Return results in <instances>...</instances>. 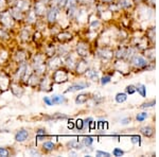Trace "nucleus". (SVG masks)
Segmentation results:
<instances>
[{
  "mask_svg": "<svg viewBox=\"0 0 159 157\" xmlns=\"http://www.w3.org/2000/svg\"><path fill=\"white\" fill-rule=\"evenodd\" d=\"M63 11V9L56 7V6H50L48 7L47 13H46V22H47L48 27L51 28L53 25H57L58 18L61 16V13Z\"/></svg>",
  "mask_w": 159,
  "mask_h": 157,
  "instance_id": "f257e3e1",
  "label": "nucleus"
},
{
  "mask_svg": "<svg viewBox=\"0 0 159 157\" xmlns=\"http://www.w3.org/2000/svg\"><path fill=\"white\" fill-rule=\"evenodd\" d=\"M51 78H52L53 83L55 84H63L69 81V76H70V71L67 68H65L64 66L60 67V68L53 70L52 72H50Z\"/></svg>",
  "mask_w": 159,
  "mask_h": 157,
  "instance_id": "f03ea898",
  "label": "nucleus"
},
{
  "mask_svg": "<svg viewBox=\"0 0 159 157\" xmlns=\"http://www.w3.org/2000/svg\"><path fill=\"white\" fill-rule=\"evenodd\" d=\"M53 85H54V83H53L52 78H51V74L50 72H47L46 74L40 76V81L37 88L39 91L50 92L53 89Z\"/></svg>",
  "mask_w": 159,
  "mask_h": 157,
  "instance_id": "7ed1b4c3",
  "label": "nucleus"
},
{
  "mask_svg": "<svg viewBox=\"0 0 159 157\" xmlns=\"http://www.w3.org/2000/svg\"><path fill=\"white\" fill-rule=\"evenodd\" d=\"M17 22L15 21L14 18L11 16V14L9 13V10L6 12L0 13V25L3 27L4 29L11 31L14 29V27L16 25Z\"/></svg>",
  "mask_w": 159,
  "mask_h": 157,
  "instance_id": "20e7f679",
  "label": "nucleus"
},
{
  "mask_svg": "<svg viewBox=\"0 0 159 157\" xmlns=\"http://www.w3.org/2000/svg\"><path fill=\"white\" fill-rule=\"evenodd\" d=\"M30 58H31V55H29V52L25 51V49H17V50L14 51L13 54L11 55V60L13 61V63H15L16 65L30 61Z\"/></svg>",
  "mask_w": 159,
  "mask_h": 157,
  "instance_id": "39448f33",
  "label": "nucleus"
},
{
  "mask_svg": "<svg viewBox=\"0 0 159 157\" xmlns=\"http://www.w3.org/2000/svg\"><path fill=\"white\" fill-rule=\"evenodd\" d=\"M46 63H47L48 71H50V72H52V71L55 70V69H57V68H60V67L64 66L63 58H61V56L57 55V54H54L53 56L47 58V61H46Z\"/></svg>",
  "mask_w": 159,
  "mask_h": 157,
  "instance_id": "423d86ee",
  "label": "nucleus"
},
{
  "mask_svg": "<svg viewBox=\"0 0 159 157\" xmlns=\"http://www.w3.org/2000/svg\"><path fill=\"white\" fill-rule=\"evenodd\" d=\"M48 7H48L43 1H42V0H34V1H33L32 9L34 10L35 14L37 15L38 18H45Z\"/></svg>",
  "mask_w": 159,
  "mask_h": 157,
  "instance_id": "0eeeda50",
  "label": "nucleus"
},
{
  "mask_svg": "<svg viewBox=\"0 0 159 157\" xmlns=\"http://www.w3.org/2000/svg\"><path fill=\"white\" fill-rule=\"evenodd\" d=\"M9 89L16 98H21L25 94V85L17 81H11Z\"/></svg>",
  "mask_w": 159,
  "mask_h": 157,
  "instance_id": "6e6552de",
  "label": "nucleus"
},
{
  "mask_svg": "<svg viewBox=\"0 0 159 157\" xmlns=\"http://www.w3.org/2000/svg\"><path fill=\"white\" fill-rule=\"evenodd\" d=\"M11 81H12L11 73L7 72V71L0 70V90L2 92L9 90V86Z\"/></svg>",
  "mask_w": 159,
  "mask_h": 157,
  "instance_id": "1a4fd4ad",
  "label": "nucleus"
},
{
  "mask_svg": "<svg viewBox=\"0 0 159 157\" xmlns=\"http://www.w3.org/2000/svg\"><path fill=\"white\" fill-rule=\"evenodd\" d=\"M72 38H73V34L70 31H67V30H61L55 34L56 42H58L60 44H67L70 42Z\"/></svg>",
  "mask_w": 159,
  "mask_h": 157,
  "instance_id": "9d476101",
  "label": "nucleus"
},
{
  "mask_svg": "<svg viewBox=\"0 0 159 157\" xmlns=\"http://www.w3.org/2000/svg\"><path fill=\"white\" fill-rule=\"evenodd\" d=\"M9 13L11 14V16L14 18L15 21L17 24H22L25 21V13L22 12L21 10H19L18 7H10L9 9Z\"/></svg>",
  "mask_w": 159,
  "mask_h": 157,
  "instance_id": "9b49d317",
  "label": "nucleus"
},
{
  "mask_svg": "<svg viewBox=\"0 0 159 157\" xmlns=\"http://www.w3.org/2000/svg\"><path fill=\"white\" fill-rule=\"evenodd\" d=\"M40 18H38L37 15L35 14L34 10L31 7L30 10H28L27 12H25V21L24 24L25 25H29L31 27H33V25H36V22L39 20Z\"/></svg>",
  "mask_w": 159,
  "mask_h": 157,
  "instance_id": "f8f14e48",
  "label": "nucleus"
},
{
  "mask_svg": "<svg viewBox=\"0 0 159 157\" xmlns=\"http://www.w3.org/2000/svg\"><path fill=\"white\" fill-rule=\"evenodd\" d=\"M75 53L79 58H85L86 56L89 55V47L85 42H80L78 43L75 47Z\"/></svg>",
  "mask_w": 159,
  "mask_h": 157,
  "instance_id": "ddd939ff",
  "label": "nucleus"
},
{
  "mask_svg": "<svg viewBox=\"0 0 159 157\" xmlns=\"http://www.w3.org/2000/svg\"><path fill=\"white\" fill-rule=\"evenodd\" d=\"M30 27L31 25H25V27L21 28V30H20L19 32V38L21 39V42L24 43H28L30 42L31 39H32V32H31L30 30Z\"/></svg>",
  "mask_w": 159,
  "mask_h": 157,
  "instance_id": "4468645a",
  "label": "nucleus"
},
{
  "mask_svg": "<svg viewBox=\"0 0 159 157\" xmlns=\"http://www.w3.org/2000/svg\"><path fill=\"white\" fill-rule=\"evenodd\" d=\"M88 69V63L85 58H80L78 62L75 64V67H74V71L79 74H84Z\"/></svg>",
  "mask_w": 159,
  "mask_h": 157,
  "instance_id": "2eb2a0df",
  "label": "nucleus"
},
{
  "mask_svg": "<svg viewBox=\"0 0 159 157\" xmlns=\"http://www.w3.org/2000/svg\"><path fill=\"white\" fill-rule=\"evenodd\" d=\"M29 138H30V132L28 130H25V128H21V130L17 131L14 136L15 141L19 143H22L25 141L29 140Z\"/></svg>",
  "mask_w": 159,
  "mask_h": 157,
  "instance_id": "dca6fc26",
  "label": "nucleus"
},
{
  "mask_svg": "<svg viewBox=\"0 0 159 157\" xmlns=\"http://www.w3.org/2000/svg\"><path fill=\"white\" fill-rule=\"evenodd\" d=\"M39 81H40V76H38V74L32 72V73H31V76L28 78L25 86L31 87V88H37L38 84H39Z\"/></svg>",
  "mask_w": 159,
  "mask_h": 157,
  "instance_id": "f3484780",
  "label": "nucleus"
},
{
  "mask_svg": "<svg viewBox=\"0 0 159 157\" xmlns=\"http://www.w3.org/2000/svg\"><path fill=\"white\" fill-rule=\"evenodd\" d=\"M87 87H89V83H87V82H80V83H73V84H71L67 89H66L65 92L67 94V92L80 91V90H83V89L87 88Z\"/></svg>",
  "mask_w": 159,
  "mask_h": 157,
  "instance_id": "a211bd4d",
  "label": "nucleus"
},
{
  "mask_svg": "<svg viewBox=\"0 0 159 157\" xmlns=\"http://www.w3.org/2000/svg\"><path fill=\"white\" fill-rule=\"evenodd\" d=\"M130 64L137 68H143L148 65V61L140 55H133L130 58Z\"/></svg>",
  "mask_w": 159,
  "mask_h": 157,
  "instance_id": "6ab92c4d",
  "label": "nucleus"
},
{
  "mask_svg": "<svg viewBox=\"0 0 159 157\" xmlns=\"http://www.w3.org/2000/svg\"><path fill=\"white\" fill-rule=\"evenodd\" d=\"M33 0H17L15 7H18L19 10H21L22 12H27L28 10H30L32 7Z\"/></svg>",
  "mask_w": 159,
  "mask_h": 157,
  "instance_id": "aec40b11",
  "label": "nucleus"
},
{
  "mask_svg": "<svg viewBox=\"0 0 159 157\" xmlns=\"http://www.w3.org/2000/svg\"><path fill=\"white\" fill-rule=\"evenodd\" d=\"M55 149H56L55 142H53V141H51V140L43 141L42 145V153H45V154L52 153Z\"/></svg>",
  "mask_w": 159,
  "mask_h": 157,
  "instance_id": "412c9836",
  "label": "nucleus"
},
{
  "mask_svg": "<svg viewBox=\"0 0 159 157\" xmlns=\"http://www.w3.org/2000/svg\"><path fill=\"white\" fill-rule=\"evenodd\" d=\"M66 146H67L68 149H70V150H83V148L85 145L82 143V141H79L76 140V139H72V140L68 141L67 143H66Z\"/></svg>",
  "mask_w": 159,
  "mask_h": 157,
  "instance_id": "4be33fe9",
  "label": "nucleus"
},
{
  "mask_svg": "<svg viewBox=\"0 0 159 157\" xmlns=\"http://www.w3.org/2000/svg\"><path fill=\"white\" fill-rule=\"evenodd\" d=\"M112 51L109 50V49L107 48H102L98 50V52H97V55L99 56V58H103V60H110V58H112Z\"/></svg>",
  "mask_w": 159,
  "mask_h": 157,
  "instance_id": "5701e85b",
  "label": "nucleus"
},
{
  "mask_svg": "<svg viewBox=\"0 0 159 157\" xmlns=\"http://www.w3.org/2000/svg\"><path fill=\"white\" fill-rule=\"evenodd\" d=\"M51 98V101H52L53 105H60V104H65L67 103V98L64 95H53Z\"/></svg>",
  "mask_w": 159,
  "mask_h": 157,
  "instance_id": "b1692460",
  "label": "nucleus"
},
{
  "mask_svg": "<svg viewBox=\"0 0 159 157\" xmlns=\"http://www.w3.org/2000/svg\"><path fill=\"white\" fill-rule=\"evenodd\" d=\"M43 54H45L47 58H50V56H53L56 54V46L54 44H49V45L45 46V49H43Z\"/></svg>",
  "mask_w": 159,
  "mask_h": 157,
  "instance_id": "393cba45",
  "label": "nucleus"
},
{
  "mask_svg": "<svg viewBox=\"0 0 159 157\" xmlns=\"http://www.w3.org/2000/svg\"><path fill=\"white\" fill-rule=\"evenodd\" d=\"M11 31L4 29L3 27H0V42H9L11 39Z\"/></svg>",
  "mask_w": 159,
  "mask_h": 157,
  "instance_id": "a878e982",
  "label": "nucleus"
},
{
  "mask_svg": "<svg viewBox=\"0 0 159 157\" xmlns=\"http://www.w3.org/2000/svg\"><path fill=\"white\" fill-rule=\"evenodd\" d=\"M45 119H47V120H63V119H71V117H69V116L65 115V114H61V113H55V114H53L51 116L45 117Z\"/></svg>",
  "mask_w": 159,
  "mask_h": 157,
  "instance_id": "bb28decb",
  "label": "nucleus"
},
{
  "mask_svg": "<svg viewBox=\"0 0 159 157\" xmlns=\"http://www.w3.org/2000/svg\"><path fill=\"white\" fill-rule=\"evenodd\" d=\"M48 133L46 131V128L43 127H39L36 130V139L37 141H42V140H45L46 138H48Z\"/></svg>",
  "mask_w": 159,
  "mask_h": 157,
  "instance_id": "cd10ccee",
  "label": "nucleus"
},
{
  "mask_svg": "<svg viewBox=\"0 0 159 157\" xmlns=\"http://www.w3.org/2000/svg\"><path fill=\"white\" fill-rule=\"evenodd\" d=\"M89 99V95L87 94H82V95H79V96H76L75 98V104L76 105H82V104H85V103H87V101H88Z\"/></svg>",
  "mask_w": 159,
  "mask_h": 157,
  "instance_id": "c85d7f7f",
  "label": "nucleus"
},
{
  "mask_svg": "<svg viewBox=\"0 0 159 157\" xmlns=\"http://www.w3.org/2000/svg\"><path fill=\"white\" fill-rule=\"evenodd\" d=\"M86 76H88L91 81H99V74H98V71L94 70V69H87L86 71Z\"/></svg>",
  "mask_w": 159,
  "mask_h": 157,
  "instance_id": "c756f323",
  "label": "nucleus"
},
{
  "mask_svg": "<svg viewBox=\"0 0 159 157\" xmlns=\"http://www.w3.org/2000/svg\"><path fill=\"white\" fill-rule=\"evenodd\" d=\"M78 6H79V0H66L65 7H64L63 10H67V9H70V7H74Z\"/></svg>",
  "mask_w": 159,
  "mask_h": 157,
  "instance_id": "7c9ffc66",
  "label": "nucleus"
},
{
  "mask_svg": "<svg viewBox=\"0 0 159 157\" xmlns=\"http://www.w3.org/2000/svg\"><path fill=\"white\" fill-rule=\"evenodd\" d=\"M12 155L11 149L7 148V146H0V156L2 157H7Z\"/></svg>",
  "mask_w": 159,
  "mask_h": 157,
  "instance_id": "2f4dec72",
  "label": "nucleus"
},
{
  "mask_svg": "<svg viewBox=\"0 0 159 157\" xmlns=\"http://www.w3.org/2000/svg\"><path fill=\"white\" fill-rule=\"evenodd\" d=\"M115 99H116V102L117 103H123V102L126 101L127 96H126V94H123V92H119V94L116 95Z\"/></svg>",
  "mask_w": 159,
  "mask_h": 157,
  "instance_id": "473e14b6",
  "label": "nucleus"
},
{
  "mask_svg": "<svg viewBox=\"0 0 159 157\" xmlns=\"http://www.w3.org/2000/svg\"><path fill=\"white\" fill-rule=\"evenodd\" d=\"M141 133H142L144 136H147V137H151V136L154 134V131L151 127H144L141 128Z\"/></svg>",
  "mask_w": 159,
  "mask_h": 157,
  "instance_id": "72a5a7b5",
  "label": "nucleus"
},
{
  "mask_svg": "<svg viewBox=\"0 0 159 157\" xmlns=\"http://www.w3.org/2000/svg\"><path fill=\"white\" fill-rule=\"evenodd\" d=\"M65 2H66V0H52V1H51V6H56V7H61V9H64Z\"/></svg>",
  "mask_w": 159,
  "mask_h": 157,
  "instance_id": "f704fd0d",
  "label": "nucleus"
},
{
  "mask_svg": "<svg viewBox=\"0 0 159 157\" xmlns=\"http://www.w3.org/2000/svg\"><path fill=\"white\" fill-rule=\"evenodd\" d=\"M10 9L9 4H7V0H0V13L1 12H6Z\"/></svg>",
  "mask_w": 159,
  "mask_h": 157,
  "instance_id": "c9c22d12",
  "label": "nucleus"
},
{
  "mask_svg": "<svg viewBox=\"0 0 159 157\" xmlns=\"http://www.w3.org/2000/svg\"><path fill=\"white\" fill-rule=\"evenodd\" d=\"M145 90H147V88H145V86H144V85H142V84L138 85V86L136 87V91L139 92V94H140L142 97H145V96H147V92H145Z\"/></svg>",
  "mask_w": 159,
  "mask_h": 157,
  "instance_id": "e433bc0d",
  "label": "nucleus"
},
{
  "mask_svg": "<svg viewBox=\"0 0 159 157\" xmlns=\"http://www.w3.org/2000/svg\"><path fill=\"white\" fill-rule=\"evenodd\" d=\"M82 143L85 146H91V145L93 143V139L92 137H84L82 138Z\"/></svg>",
  "mask_w": 159,
  "mask_h": 157,
  "instance_id": "4c0bfd02",
  "label": "nucleus"
},
{
  "mask_svg": "<svg viewBox=\"0 0 159 157\" xmlns=\"http://www.w3.org/2000/svg\"><path fill=\"white\" fill-rule=\"evenodd\" d=\"M74 127L76 128L78 131H83V120L78 119L74 122Z\"/></svg>",
  "mask_w": 159,
  "mask_h": 157,
  "instance_id": "58836bf2",
  "label": "nucleus"
},
{
  "mask_svg": "<svg viewBox=\"0 0 159 157\" xmlns=\"http://www.w3.org/2000/svg\"><path fill=\"white\" fill-rule=\"evenodd\" d=\"M110 81H111V76H104L103 78L100 80L101 85H103V86H104V85H106V84H108Z\"/></svg>",
  "mask_w": 159,
  "mask_h": 157,
  "instance_id": "ea45409f",
  "label": "nucleus"
},
{
  "mask_svg": "<svg viewBox=\"0 0 159 157\" xmlns=\"http://www.w3.org/2000/svg\"><path fill=\"white\" fill-rule=\"evenodd\" d=\"M91 121H92L91 117H88V118H86L85 120H83V130H87V128H89V124H90Z\"/></svg>",
  "mask_w": 159,
  "mask_h": 157,
  "instance_id": "a19ab883",
  "label": "nucleus"
},
{
  "mask_svg": "<svg viewBox=\"0 0 159 157\" xmlns=\"http://www.w3.org/2000/svg\"><path fill=\"white\" fill-rule=\"evenodd\" d=\"M130 6V2L129 0H121L119 3V7H121V9H124V7H129Z\"/></svg>",
  "mask_w": 159,
  "mask_h": 157,
  "instance_id": "79ce46f5",
  "label": "nucleus"
},
{
  "mask_svg": "<svg viewBox=\"0 0 159 157\" xmlns=\"http://www.w3.org/2000/svg\"><path fill=\"white\" fill-rule=\"evenodd\" d=\"M125 91L129 95H133L136 91V87L134 85H129V86H126V88H125Z\"/></svg>",
  "mask_w": 159,
  "mask_h": 157,
  "instance_id": "37998d69",
  "label": "nucleus"
},
{
  "mask_svg": "<svg viewBox=\"0 0 159 157\" xmlns=\"http://www.w3.org/2000/svg\"><path fill=\"white\" fill-rule=\"evenodd\" d=\"M147 118H148L147 113H140V114L137 115V121H139V122H142V121L145 120Z\"/></svg>",
  "mask_w": 159,
  "mask_h": 157,
  "instance_id": "c03bdc74",
  "label": "nucleus"
},
{
  "mask_svg": "<svg viewBox=\"0 0 159 157\" xmlns=\"http://www.w3.org/2000/svg\"><path fill=\"white\" fill-rule=\"evenodd\" d=\"M112 154H114V156H123L124 155V152H123L121 149L116 148V149H114V151H112Z\"/></svg>",
  "mask_w": 159,
  "mask_h": 157,
  "instance_id": "a18cd8bd",
  "label": "nucleus"
},
{
  "mask_svg": "<svg viewBox=\"0 0 159 157\" xmlns=\"http://www.w3.org/2000/svg\"><path fill=\"white\" fill-rule=\"evenodd\" d=\"M43 102H45L46 105H48V106H51L52 104V101H51V98L50 97H43Z\"/></svg>",
  "mask_w": 159,
  "mask_h": 157,
  "instance_id": "49530a36",
  "label": "nucleus"
},
{
  "mask_svg": "<svg viewBox=\"0 0 159 157\" xmlns=\"http://www.w3.org/2000/svg\"><path fill=\"white\" fill-rule=\"evenodd\" d=\"M153 105H155V100H152L151 102H148V103H144V104L141 105V107L145 109V107H152Z\"/></svg>",
  "mask_w": 159,
  "mask_h": 157,
  "instance_id": "de8ad7c7",
  "label": "nucleus"
},
{
  "mask_svg": "<svg viewBox=\"0 0 159 157\" xmlns=\"http://www.w3.org/2000/svg\"><path fill=\"white\" fill-rule=\"evenodd\" d=\"M130 141H132L134 145H137V143H140V137L139 136H133L132 139H130Z\"/></svg>",
  "mask_w": 159,
  "mask_h": 157,
  "instance_id": "09e8293b",
  "label": "nucleus"
},
{
  "mask_svg": "<svg viewBox=\"0 0 159 157\" xmlns=\"http://www.w3.org/2000/svg\"><path fill=\"white\" fill-rule=\"evenodd\" d=\"M97 156H106V157H108V156H110V154L107 153V152H104V151H97Z\"/></svg>",
  "mask_w": 159,
  "mask_h": 157,
  "instance_id": "8fccbe9b",
  "label": "nucleus"
},
{
  "mask_svg": "<svg viewBox=\"0 0 159 157\" xmlns=\"http://www.w3.org/2000/svg\"><path fill=\"white\" fill-rule=\"evenodd\" d=\"M30 154H31V155H39V154H42V152L37 151L35 148H32V149H31V151H30Z\"/></svg>",
  "mask_w": 159,
  "mask_h": 157,
  "instance_id": "3c124183",
  "label": "nucleus"
},
{
  "mask_svg": "<svg viewBox=\"0 0 159 157\" xmlns=\"http://www.w3.org/2000/svg\"><path fill=\"white\" fill-rule=\"evenodd\" d=\"M7 4H9V7H15V4H16L17 0H7Z\"/></svg>",
  "mask_w": 159,
  "mask_h": 157,
  "instance_id": "603ef678",
  "label": "nucleus"
},
{
  "mask_svg": "<svg viewBox=\"0 0 159 157\" xmlns=\"http://www.w3.org/2000/svg\"><path fill=\"white\" fill-rule=\"evenodd\" d=\"M130 122V118H125V119H122L121 120V123L122 124H129V123Z\"/></svg>",
  "mask_w": 159,
  "mask_h": 157,
  "instance_id": "864d4df0",
  "label": "nucleus"
},
{
  "mask_svg": "<svg viewBox=\"0 0 159 157\" xmlns=\"http://www.w3.org/2000/svg\"><path fill=\"white\" fill-rule=\"evenodd\" d=\"M98 127L100 128V130H103V128H104V122H103V121H99V122H98Z\"/></svg>",
  "mask_w": 159,
  "mask_h": 157,
  "instance_id": "5fc2aeb1",
  "label": "nucleus"
},
{
  "mask_svg": "<svg viewBox=\"0 0 159 157\" xmlns=\"http://www.w3.org/2000/svg\"><path fill=\"white\" fill-rule=\"evenodd\" d=\"M68 128H69V130H72V128H74V122H70V121H69Z\"/></svg>",
  "mask_w": 159,
  "mask_h": 157,
  "instance_id": "6e6d98bb",
  "label": "nucleus"
},
{
  "mask_svg": "<svg viewBox=\"0 0 159 157\" xmlns=\"http://www.w3.org/2000/svg\"><path fill=\"white\" fill-rule=\"evenodd\" d=\"M102 2H105V3H111L112 0H101Z\"/></svg>",
  "mask_w": 159,
  "mask_h": 157,
  "instance_id": "4d7b16f0",
  "label": "nucleus"
},
{
  "mask_svg": "<svg viewBox=\"0 0 159 157\" xmlns=\"http://www.w3.org/2000/svg\"><path fill=\"white\" fill-rule=\"evenodd\" d=\"M1 94H2V91H1V90H0V95H1Z\"/></svg>",
  "mask_w": 159,
  "mask_h": 157,
  "instance_id": "13d9d810",
  "label": "nucleus"
}]
</instances>
